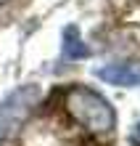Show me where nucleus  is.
I'll return each mask as SVG.
<instances>
[{
    "mask_svg": "<svg viewBox=\"0 0 140 146\" xmlns=\"http://www.w3.org/2000/svg\"><path fill=\"white\" fill-rule=\"evenodd\" d=\"M64 106L82 127H87V130H93V133H108L111 127L116 125L114 106L98 90H90V88H85V85H74V88L66 90Z\"/></svg>",
    "mask_w": 140,
    "mask_h": 146,
    "instance_id": "nucleus-1",
    "label": "nucleus"
},
{
    "mask_svg": "<svg viewBox=\"0 0 140 146\" xmlns=\"http://www.w3.org/2000/svg\"><path fill=\"white\" fill-rule=\"evenodd\" d=\"M37 101H40V85H32V82L19 85L0 101V143L11 141L21 130V125L29 119Z\"/></svg>",
    "mask_w": 140,
    "mask_h": 146,
    "instance_id": "nucleus-2",
    "label": "nucleus"
},
{
    "mask_svg": "<svg viewBox=\"0 0 140 146\" xmlns=\"http://www.w3.org/2000/svg\"><path fill=\"white\" fill-rule=\"evenodd\" d=\"M129 141H132L135 146H140V122L132 127V135H129Z\"/></svg>",
    "mask_w": 140,
    "mask_h": 146,
    "instance_id": "nucleus-5",
    "label": "nucleus"
},
{
    "mask_svg": "<svg viewBox=\"0 0 140 146\" xmlns=\"http://www.w3.org/2000/svg\"><path fill=\"white\" fill-rule=\"evenodd\" d=\"M98 80L108 85H122V88H140V66L137 64H108L95 69Z\"/></svg>",
    "mask_w": 140,
    "mask_h": 146,
    "instance_id": "nucleus-3",
    "label": "nucleus"
},
{
    "mask_svg": "<svg viewBox=\"0 0 140 146\" xmlns=\"http://www.w3.org/2000/svg\"><path fill=\"white\" fill-rule=\"evenodd\" d=\"M87 56H90V48L82 42L80 29L77 27H66L64 29V58L77 61V58H87Z\"/></svg>",
    "mask_w": 140,
    "mask_h": 146,
    "instance_id": "nucleus-4",
    "label": "nucleus"
}]
</instances>
